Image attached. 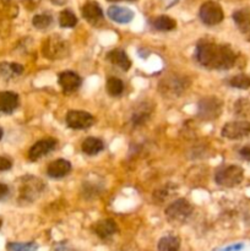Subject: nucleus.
<instances>
[{
	"mask_svg": "<svg viewBox=\"0 0 250 251\" xmlns=\"http://www.w3.org/2000/svg\"><path fill=\"white\" fill-rule=\"evenodd\" d=\"M54 251H77V250H75V249H74V248L69 247L68 244H65V243H63V244L56 245L55 249H54Z\"/></svg>",
	"mask_w": 250,
	"mask_h": 251,
	"instance_id": "obj_35",
	"label": "nucleus"
},
{
	"mask_svg": "<svg viewBox=\"0 0 250 251\" xmlns=\"http://www.w3.org/2000/svg\"><path fill=\"white\" fill-rule=\"evenodd\" d=\"M56 145H58V141H56L55 139H51V137L39 140V141H37L36 144L29 149L28 159L32 162L38 161L42 157L47 156V154L50 153L51 151H54Z\"/></svg>",
	"mask_w": 250,
	"mask_h": 251,
	"instance_id": "obj_11",
	"label": "nucleus"
},
{
	"mask_svg": "<svg viewBox=\"0 0 250 251\" xmlns=\"http://www.w3.org/2000/svg\"><path fill=\"white\" fill-rule=\"evenodd\" d=\"M223 137L228 140H240L250 135V123L247 120H235L227 123L221 131Z\"/></svg>",
	"mask_w": 250,
	"mask_h": 251,
	"instance_id": "obj_10",
	"label": "nucleus"
},
{
	"mask_svg": "<svg viewBox=\"0 0 250 251\" xmlns=\"http://www.w3.org/2000/svg\"><path fill=\"white\" fill-rule=\"evenodd\" d=\"M195 58L201 66L211 70H229L237 63V54L229 46L201 39L195 49Z\"/></svg>",
	"mask_w": 250,
	"mask_h": 251,
	"instance_id": "obj_1",
	"label": "nucleus"
},
{
	"mask_svg": "<svg viewBox=\"0 0 250 251\" xmlns=\"http://www.w3.org/2000/svg\"><path fill=\"white\" fill-rule=\"evenodd\" d=\"M51 22H53V17H51L49 14L36 15V16L33 17V20H32L33 26L38 29L47 28V27L50 26Z\"/></svg>",
	"mask_w": 250,
	"mask_h": 251,
	"instance_id": "obj_30",
	"label": "nucleus"
},
{
	"mask_svg": "<svg viewBox=\"0 0 250 251\" xmlns=\"http://www.w3.org/2000/svg\"><path fill=\"white\" fill-rule=\"evenodd\" d=\"M239 154L243 159L250 162V146H244L239 150Z\"/></svg>",
	"mask_w": 250,
	"mask_h": 251,
	"instance_id": "obj_33",
	"label": "nucleus"
},
{
	"mask_svg": "<svg viewBox=\"0 0 250 251\" xmlns=\"http://www.w3.org/2000/svg\"><path fill=\"white\" fill-rule=\"evenodd\" d=\"M194 207L185 199H178L173 201L166 208V217L172 225H181L186 222L188 218L193 215Z\"/></svg>",
	"mask_w": 250,
	"mask_h": 251,
	"instance_id": "obj_4",
	"label": "nucleus"
},
{
	"mask_svg": "<svg viewBox=\"0 0 250 251\" xmlns=\"http://www.w3.org/2000/svg\"><path fill=\"white\" fill-rule=\"evenodd\" d=\"M24 70L25 69L21 64L6 63V61L0 64V75L4 78H6V80L17 77V76H20L24 73Z\"/></svg>",
	"mask_w": 250,
	"mask_h": 251,
	"instance_id": "obj_22",
	"label": "nucleus"
},
{
	"mask_svg": "<svg viewBox=\"0 0 250 251\" xmlns=\"http://www.w3.org/2000/svg\"><path fill=\"white\" fill-rule=\"evenodd\" d=\"M244 179V169L239 166H228L221 169L215 176V180L218 185L225 188H234L239 185Z\"/></svg>",
	"mask_w": 250,
	"mask_h": 251,
	"instance_id": "obj_7",
	"label": "nucleus"
},
{
	"mask_svg": "<svg viewBox=\"0 0 250 251\" xmlns=\"http://www.w3.org/2000/svg\"><path fill=\"white\" fill-rule=\"evenodd\" d=\"M2 135H4V131H2V129L0 127V141H1V139H2Z\"/></svg>",
	"mask_w": 250,
	"mask_h": 251,
	"instance_id": "obj_36",
	"label": "nucleus"
},
{
	"mask_svg": "<svg viewBox=\"0 0 250 251\" xmlns=\"http://www.w3.org/2000/svg\"><path fill=\"white\" fill-rule=\"evenodd\" d=\"M108 1H123V0H108ZM126 1H132V0H126Z\"/></svg>",
	"mask_w": 250,
	"mask_h": 251,
	"instance_id": "obj_37",
	"label": "nucleus"
},
{
	"mask_svg": "<svg viewBox=\"0 0 250 251\" xmlns=\"http://www.w3.org/2000/svg\"><path fill=\"white\" fill-rule=\"evenodd\" d=\"M200 19L207 26H215L221 24L225 19V12L218 2L208 0L205 1L200 7Z\"/></svg>",
	"mask_w": 250,
	"mask_h": 251,
	"instance_id": "obj_8",
	"label": "nucleus"
},
{
	"mask_svg": "<svg viewBox=\"0 0 250 251\" xmlns=\"http://www.w3.org/2000/svg\"><path fill=\"white\" fill-rule=\"evenodd\" d=\"M107 59L113 64V65L118 66V68L122 69V70L124 71H127L130 69V66H131V61H130L127 54L125 53V50H123V49L120 48L110 50L109 53L107 54Z\"/></svg>",
	"mask_w": 250,
	"mask_h": 251,
	"instance_id": "obj_19",
	"label": "nucleus"
},
{
	"mask_svg": "<svg viewBox=\"0 0 250 251\" xmlns=\"http://www.w3.org/2000/svg\"><path fill=\"white\" fill-rule=\"evenodd\" d=\"M174 193V188H172L171 185H167L164 186V188L159 189V190L154 191L153 193V201H156V202H163V201H166L167 199L169 198V196L172 195V194Z\"/></svg>",
	"mask_w": 250,
	"mask_h": 251,
	"instance_id": "obj_31",
	"label": "nucleus"
},
{
	"mask_svg": "<svg viewBox=\"0 0 250 251\" xmlns=\"http://www.w3.org/2000/svg\"><path fill=\"white\" fill-rule=\"evenodd\" d=\"M9 193H10L9 186L4 183H0V201L4 200V199L9 195Z\"/></svg>",
	"mask_w": 250,
	"mask_h": 251,
	"instance_id": "obj_34",
	"label": "nucleus"
},
{
	"mask_svg": "<svg viewBox=\"0 0 250 251\" xmlns=\"http://www.w3.org/2000/svg\"><path fill=\"white\" fill-rule=\"evenodd\" d=\"M20 98L19 95L11 91L0 92V117L10 115L19 108Z\"/></svg>",
	"mask_w": 250,
	"mask_h": 251,
	"instance_id": "obj_13",
	"label": "nucleus"
},
{
	"mask_svg": "<svg viewBox=\"0 0 250 251\" xmlns=\"http://www.w3.org/2000/svg\"><path fill=\"white\" fill-rule=\"evenodd\" d=\"M152 26H153L156 29H158V31L168 32V31H173V29L175 28L176 22L175 20L167 16V15H161V16L154 17L153 21H152Z\"/></svg>",
	"mask_w": 250,
	"mask_h": 251,
	"instance_id": "obj_23",
	"label": "nucleus"
},
{
	"mask_svg": "<svg viewBox=\"0 0 250 251\" xmlns=\"http://www.w3.org/2000/svg\"><path fill=\"white\" fill-rule=\"evenodd\" d=\"M92 230L100 239H108L118 232V225L115 221L107 218V220H100L96 222L92 226Z\"/></svg>",
	"mask_w": 250,
	"mask_h": 251,
	"instance_id": "obj_14",
	"label": "nucleus"
},
{
	"mask_svg": "<svg viewBox=\"0 0 250 251\" xmlns=\"http://www.w3.org/2000/svg\"><path fill=\"white\" fill-rule=\"evenodd\" d=\"M82 16L91 25H97L103 19V10L97 1H87L82 6Z\"/></svg>",
	"mask_w": 250,
	"mask_h": 251,
	"instance_id": "obj_16",
	"label": "nucleus"
},
{
	"mask_svg": "<svg viewBox=\"0 0 250 251\" xmlns=\"http://www.w3.org/2000/svg\"><path fill=\"white\" fill-rule=\"evenodd\" d=\"M105 87H107V92L113 97H118L124 92V82L117 77L108 78Z\"/></svg>",
	"mask_w": 250,
	"mask_h": 251,
	"instance_id": "obj_26",
	"label": "nucleus"
},
{
	"mask_svg": "<svg viewBox=\"0 0 250 251\" xmlns=\"http://www.w3.org/2000/svg\"><path fill=\"white\" fill-rule=\"evenodd\" d=\"M71 172V163L66 159H56L53 161L47 168V174L53 179H60L68 176Z\"/></svg>",
	"mask_w": 250,
	"mask_h": 251,
	"instance_id": "obj_17",
	"label": "nucleus"
},
{
	"mask_svg": "<svg viewBox=\"0 0 250 251\" xmlns=\"http://www.w3.org/2000/svg\"><path fill=\"white\" fill-rule=\"evenodd\" d=\"M152 109V104H147V103H144L141 104L140 107L136 108L134 113H132V117H131V122L135 126H140V125L145 124V123L149 120L150 115H151Z\"/></svg>",
	"mask_w": 250,
	"mask_h": 251,
	"instance_id": "obj_21",
	"label": "nucleus"
},
{
	"mask_svg": "<svg viewBox=\"0 0 250 251\" xmlns=\"http://www.w3.org/2000/svg\"><path fill=\"white\" fill-rule=\"evenodd\" d=\"M38 245L34 242L28 243H7L6 251H37Z\"/></svg>",
	"mask_w": 250,
	"mask_h": 251,
	"instance_id": "obj_29",
	"label": "nucleus"
},
{
	"mask_svg": "<svg viewBox=\"0 0 250 251\" xmlns=\"http://www.w3.org/2000/svg\"><path fill=\"white\" fill-rule=\"evenodd\" d=\"M1 226H2V221L0 220V228H1Z\"/></svg>",
	"mask_w": 250,
	"mask_h": 251,
	"instance_id": "obj_38",
	"label": "nucleus"
},
{
	"mask_svg": "<svg viewBox=\"0 0 250 251\" xmlns=\"http://www.w3.org/2000/svg\"><path fill=\"white\" fill-rule=\"evenodd\" d=\"M81 149H82L83 153L87 154V156H96L103 151L104 144H103L102 140L97 139V137H87L81 145Z\"/></svg>",
	"mask_w": 250,
	"mask_h": 251,
	"instance_id": "obj_20",
	"label": "nucleus"
},
{
	"mask_svg": "<svg viewBox=\"0 0 250 251\" xmlns=\"http://www.w3.org/2000/svg\"><path fill=\"white\" fill-rule=\"evenodd\" d=\"M44 190V183L39 178L33 176H22L20 179L19 186V201L29 203L41 196Z\"/></svg>",
	"mask_w": 250,
	"mask_h": 251,
	"instance_id": "obj_3",
	"label": "nucleus"
},
{
	"mask_svg": "<svg viewBox=\"0 0 250 251\" xmlns=\"http://www.w3.org/2000/svg\"><path fill=\"white\" fill-rule=\"evenodd\" d=\"M230 87L238 88V90H249L250 88V76L247 74H238L228 81Z\"/></svg>",
	"mask_w": 250,
	"mask_h": 251,
	"instance_id": "obj_25",
	"label": "nucleus"
},
{
	"mask_svg": "<svg viewBox=\"0 0 250 251\" xmlns=\"http://www.w3.org/2000/svg\"><path fill=\"white\" fill-rule=\"evenodd\" d=\"M233 20L235 25L244 34L247 41L250 42V9H240L233 14Z\"/></svg>",
	"mask_w": 250,
	"mask_h": 251,
	"instance_id": "obj_18",
	"label": "nucleus"
},
{
	"mask_svg": "<svg viewBox=\"0 0 250 251\" xmlns=\"http://www.w3.org/2000/svg\"><path fill=\"white\" fill-rule=\"evenodd\" d=\"M77 24V17L70 10H63L59 15V25L64 28H73Z\"/></svg>",
	"mask_w": 250,
	"mask_h": 251,
	"instance_id": "obj_27",
	"label": "nucleus"
},
{
	"mask_svg": "<svg viewBox=\"0 0 250 251\" xmlns=\"http://www.w3.org/2000/svg\"><path fill=\"white\" fill-rule=\"evenodd\" d=\"M58 82L63 88L64 93H73L80 88L82 80L80 76L74 71H63L59 74Z\"/></svg>",
	"mask_w": 250,
	"mask_h": 251,
	"instance_id": "obj_12",
	"label": "nucleus"
},
{
	"mask_svg": "<svg viewBox=\"0 0 250 251\" xmlns=\"http://www.w3.org/2000/svg\"><path fill=\"white\" fill-rule=\"evenodd\" d=\"M65 120L66 125L74 130H85L95 124V117L83 110H69Z\"/></svg>",
	"mask_w": 250,
	"mask_h": 251,
	"instance_id": "obj_9",
	"label": "nucleus"
},
{
	"mask_svg": "<svg viewBox=\"0 0 250 251\" xmlns=\"http://www.w3.org/2000/svg\"><path fill=\"white\" fill-rule=\"evenodd\" d=\"M234 113L237 117L247 118L250 115V100L247 98H240L234 103Z\"/></svg>",
	"mask_w": 250,
	"mask_h": 251,
	"instance_id": "obj_28",
	"label": "nucleus"
},
{
	"mask_svg": "<svg viewBox=\"0 0 250 251\" xmlns=\"http://www.w3.org/2000/svg\"><path fill=\"white\" fill-rule=\"evenodd\" d=\"M42 53L47 59L56 60L69 55V44L58 34L49 36L42 46Z\"/></svg>",
	"mask_w": 250,
	"mask_h": 251,
	"instance_id": "obj_5",
	"label": "nucleus"
},
{
	"mask_svg": "<svg viewBox=\"0 0 250 251\" xmlns=\"http://www.w3.org/2000/svg\"><path fill=\"white\" fill-rule=\"evenodd\" d=\"M223 109V102L216 96L201 98L198 104V115L202 120L217 119Z\"/></svg>",
	"mask_w": 250,
	"mask_h": 251,
	"instance_id": "obj_6",
	"label": "nucleus"
},
{
	"mask_svg": "<svg viewBox=\"0 0 250 251\" xmlns=\"http://www.w3.org/2000/svg\"><path fill=\"white\" fill-rule=\"evenodd\" d=\"M180 239L175 235H166L158 242V251H179Z\"/></svg>",
	"mask_w": 250,
	"mask_h": 251,
	"instance_id": "obj_24",
	"label": "nucleus"
},
{
	"mask_svg": "<svg viewBox=\"0 0 250 251\" xmlns=\"http://www.w3.org/2000/svg\"><path fill=\"white\" fill-rule=\"evenodd\" d=\"M107 15L110 20L118 22V24H129L135 17L134 11L131 9L124 6H117V5L110 6L107 10Z\"/></svg>",
	"mask_w": 250,
	"mask_h": 251,
	"instance_id": "obj_15",
	"label": "nucleus"
},
{
	"mask_svg": "<svg viewBox=\"0 0 250 251\" xmlns=\"http://www.w3.org/2000/svg\"><path fill=\"white\" fill-rule=\"evenodd\" d=\"M190 86V80L186 76L168 75L158 82V91L163 97H180Z\"/></svg>",
	"mask_w": 250,
	"mask_h": 251,
	"instance_id": "obj_2",
	"label": "nucleus"
},
{
	"mask_svg": "<svg viewBox=\"0 0 250 251\" xmlns=\"http://www.w3.org/2000/svg\"><path fill=\"white\" fill-rule=\"evenodd\" d=\"M12 167V162L10 161L6 157L0 156V172H6L10 171Z\"/></svg>",
	"mask_w": 250,
	"mask_h": 251,
	"instance_id": "obj_32",
	"label": "nucleus"
}]
</instances>
